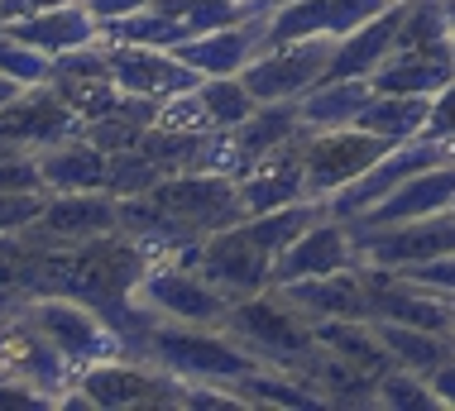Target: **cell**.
Instances as JSON below:
<instances>
[{"label": "cell", "mask_w": 455, "mask_h": 411, "mask_svg": "<svg viewBox=\"0 0 455 411\" xmlns=\"http://www.w3.org/2000/svg\"><path fill=\"white\" fill-rule=\"evenodd\" d=\"M134 354L149 359L154 368L173 373L178 383H230V388L264 364L226 326H188V320H164V316L144 330Z\"/></svg>", "instance_id": "1"}, {"label": "cell", "mask_w": 455, "mask_h": 411, "mask_svg": "<svg viewBox=\"0 0 455 411\" xmlns=\"http://www.w3.org/2000/svg\"><path fill=\"white\" fill-rule=\"evenodd\" d=\"M220 326L235 335L250 354H259L264 364H274V368H298L302 373V364L316 354L312 320H307L278 288L230 302L226 316H220Z\"/></svg>", "instance_id": "2"}, {"label": "cell", "mask_w": 455, "mask_h": 411, "mask_svg": "<svg viewBox=\"0 0 455 411\" xmlns=\"http://www.w3.org/2000/svg\"><path fill=\"white\" fill-rule=\"evenodd\" d=\"M388 139L360 130V124H336V130H307L302 134V172H307V196L331 202L340 186L364 178L379 158L388 154Z\"/></svg>", "instance_id": "3"}, {"label": "cell", "mask_w": 455, "mask_h": 411, "mask_svg": "<svg viewBox=\"0 0 455 411\" xmlns=\"http://www.w3.org/2000/svg\"><path fill=\"white\" fill-rule=\"evenodd\" d=\"M20 316L29 320V326H39L48 340L72 359V368H87L96 359L125 354V344L110 330V320L92 302H77V296H24Z\"/></svg>", "instance_id": "4"}, {"label": "cell", "mask_w": 455, "mask_h": 411, "mask_svg": "<svg viewBox=\"0 0 455 411\" xmlns=\"http://www.w3.org/2000/svg\"><path fill=\"white\" fill-rule=\"evenodd\" d=\"M149 196L192 234V240H206V234H216L226 225H240L244 220L240 186L230 178H216V172H202V168L173 172V178H164Z\"/></svg>", "instance_id": "5"}, {"label": "cell", "mask_w": 455, "mask_h": 411, "mask_svg": "<svg viewBox=\"0 0 455 411\" xmlns=\"http://www.w3.org/2000/svg\"><path fill=\"white\" fill-rule=\"evenodd\" d=\"M336 39H292V43H268L250 67L240 72V82L254 91V101H302L316 82L326 77Z\"/></svg>", "instance_id": "6"}, {"label": "cell", "mask_w": 455, "mask_h": 411, "mask_svg": "<svg viewBox=\"0 0 455 411\" xmlns=\"http://www.w3.org/2000/svg\"><path fill=\"white\" fill-rule=\"evenodd\" d=\"M134 296H140L154 316L188 320V326H220V316H226V306H230L226 292H216L202 273L178 264V258H158V264L144 268Z\"/></svg>", "instance_id": "7"}, {"label": "cell", "mask_w": 455, "mask_h": 411, "mask_svg": "<svg viewBox=\"0 0 455 411\" xmlns=\"http://www.w3.org/2000/svg\"><path fill=\"white\" fill-rule=\"evenodd\" d=\"M446 158H451V148L436 144V139H427V134H422V139H408V144H393L388 154L364 172V178H355L350 186H340V192L331 196V202H326V216H340V220L364 216L369 206H379L388 192H398L408 178H417L422 168L446 163Z\"/></svg>", "instance_id": "8"}, {"label": "cell", "mask_w": 455, "mask_h": 411, "mask_svg": "<svg viewBox=\"0 0 455 411\" xmlns=\"http://www.w3.org/2000/svg\"><path fill=\"white\" fill-rule=\"evenodd\" d=\"M77 388L92 397L96 411L106 407H144V402H178L182 383L173 373L154 368L149 359H134V354H110L96 359V364L77 368Z\"/></svg>", "instance_id": "9"}, {"label": "cell", "mask_w": 455, "mask_h": 411, "mask_svg": "<svg viewBox=\"0 0 455 411\" xmlns=\"http://www.w3.org/2000/svg\"><path fill=\"white\" fill-rule=\"evenodd\" d=\"M196 273H202L216 292H226L230 302L274 288V258L244 234V225H226V230L206 234L202 254H196Z\"/></svg>", "instance_id": "10"}, {"label": "cell", "mask_w": 455, "mask_h": 411, "mask_svg": "<svg viewBox=\"0 0 455 411\" xmlns=\"http://www.w3.org/2000/svg\"><path fill=\"white\" fill-rule=\"evenodd\" d=\"M87 130V120L77 115L63 91L53 82L48 86H24V91L0 110V144H15V148H48V144H63V139H77Z\"/></svg>", "instance_id": "11"}, {"label": "cell", "mask_w": 455, "mask_h": 411, "mask_svg": "<svg viewBox=\"0 0 455 411\" xmlns=\"http://www.w3.org/2000/svg\"><path fill=\"white\" fill-rule=\"evenodd\" d=\"M0 373L34 383V388L48 392L53 402L72 388V383H77V368H72V359L58 350V344L48 340L39 326H29L20 311H15L10 320H0Z\"/></svg>", "instance_id": "12"}, {"label": "cell", "mask_w": 455, "mask_h": 411, "mask_svg": "<svg viewBox=\"0 0 455 411\" xmlns=\"http://www.w3.org/2000/svg\"><path fill=\"white\" fill-rule=\"evenodd\" d=\"M355 244H360V258L374 268L403 273L412 264H432V258L455 254V210H441V216H427V220H408V225L355 234Z\"/></svg>", "instance_id": "13"}, {"label": "cell", "mask_w": 455, "mask_h": 411, "mask_svg": "<svg viewBox=\"0 0 455 411\" xmlns=\"http://www.w3.org/2000/svg\"><path fill=\"white\" fill-rule=\"evenodd\" d=\"M355 264H364V258H360V244H355L350 220L322 216L274 258V288H288V282H302V278H326V273H340Z\"/></svg>", "instance_id": "14"}, {"label": "cell", "mask_w": 455, "mask_h": 411, "mask_svg": "<svg viewBox=\"0 0 455 411\" xmlns=\"http://www.w3.org/2000/svg\"><path fill=\"white\" fill-rule=\"evenodd\" d=\"M441 210H455V154L436 168H422L417 178L403 182L398 192H388L379 206H369L364 216H355L350 230L369 234V230H388V225H408V220L441 216Z\"/></svg>", "instance_id": "15"}, {"label": "cell", "mask_w": 455, "mask_h": 411, "mask_svg": "<svg viewBox=\"0 0 455 411\" xmlns=\"http://www.w3.org/2000/svg\"><path fill=\"white\" fill-rule=\"evenodd\" d=\"M264 48H268V10L240 20V24H226V29L192 34V39H182L173 53L188 62L192 72H202V77H240Z\"/></svg>", "instance_id": "16"}, {"label": "cell", "mask_w": 455, "mask_h": 411, "mask_svg": "<svg viewBox=\"0 0 455 411\" xmlns=\"http://www.w3.org/2000/svg\"><path fill=\"white\" fill-rule=\"evenodd\" d=\"M106 48H110V82H116L120 91L168 101V96L192 91V86L202 82V72H192L173 48H140V43H106Z\"/></svg>", "instance_id": "17"}, {"label": "cell", "mask_w": 455, "mask_h": 411, "mask_svg": "<svg viewBox=\"0 0 455 411\" xmlns=\"http://www.w3.org/2000/svg\"><path fill=\"white\" fill-rule=\"evenodd\" d=\"M120 230V202L110 192H48L34 234L48 244H82Z\"/></svg>", "instance_id": "18"}, {"label": "cell", "mask_w": 455, "mask_h": 411, "mask_svg": "<svg viewBox=\"0 0 455 411\" xmlns=\"http://www.w3.org/2000/svg\"><path fill=\"white\" fill-rule=\"evenodd\" d=\"M278 292L288 296V302L298 306L307 320H336V316L369 320V278H364V264L326 273V278L288 282V288H278Z\"/></svg>", "instance_id": "19"}, {"label": "cell", "mask_w": 455, "mask_h": 411, "mask_svg": "<svg viewBox=\"0 0 455 411\" xmlns=\"http://www.w3.org/2000/svg\"><path fill=\"white\" fill-rule=\"evenodd\" d=\"M240 206L244 216H264V210L307 202V172H302V139L278 148V154L259 158L250 168V178H240Z\"/></svg>", "instance_id": "20"}, {"label": "cell", "mask_w": 455, "mask_h": 411, "mask_svg": "<svg viewBox=\"0 0 455 411\" xmlns=\"http://www.w3.org/2000/svg\"><path fill=\"white\" fill-rule=\"evenodd\" d=\"M403 10H408V0H393L384 15H374L369 24H360L355 34L336 39V53H331L326 77H374L379 62H384V58L393 53V48H398ZM326 77H322V82H326Z\"/></svg>", "instance_id": "21"}, {"label": "cell", "mask_w": 455, "mask_h": 411, "mask_svg": "<svg viewBox=\"0 0 455 411\" xmlns=\"http://www.w3.org/2000/svg\"><path fill=\"white\" fill-rule=\"evenodd\" d=\"M455 77L451 67V43H422V48H393L379 62L374 91H398V96H436Z\"/></svg>", "instance_id": "22"}, {"label": "cell", "mask_w": 455, "mask_h": 411, "mask_svg": "<svg viewBox=\"0 0 455 411\" xmlns=\"http://www.w3.org/2000/svg\"><path fill=\"white\" fill-rule=\"evenodd\" d=\"M5 29L15 39L44 48L48 58H63L82 43H96L101 39V20L87 10V0H72V5H58V10H44V15H24V20H5Z\"/></svg>", "instance_id": "23"}, {"label": "cell", "mask_w": 455, "mask_h": 411, "mask_svg": "<svg viewBox=\"0 0 455 411\" xmlns=\"http://www.w3.org/2000/svg\"><path fill=\"white\" fill-rule=\"evenodd\" d=\"M39 172L44 192H106L110 154L101 144H92L87 134H77V139L39 148Z\"/></svg>", "instance_id": "24"}, {"label": "cell", "mask_w": 455, "mask_h": 411, "mask_svg": "<svg viewBox=\"0 0 455 411\" xmlns=\"http://www.w3.org/2000/svg\"><path fill=\"white\" fill-rule=\"evenodd\" d=\"M226 134L240 144V154L250 158V163H259V158L278 154V148L298 144L307 134V120H302L298 101H268V106L254 110L244 124H235V130H226Z\"/></svg>", "instance_id": "25"}, {"label": "cell", "mask_w": 455, "mask_h": 411, "mask_svg": "<svg viewBox=\"0 0 455 411\" xmlns=\"http://www.w3.org/2000/svg\"><path fill=\"white\" fill-rule=\"evenodd\" d=\"M312 335L316 344L331 354H340L346 364L374 373V378H384L388 368H398L384 350V340H379L374 320H355V316H336V320H312Z\"/></svg>", "instance_id": "26"}, {"label": "cell", "mask_w": 455, "mask_h": 411, "mask_svg": "<svg viewBox=\"0 0 455 411\" xmlns=\"http://www.w3.org/2000/svg\"><path fill=\"white\" fill-rule=\"evenodd\" d=\"M374 101V82L369 77H326L302 96V120L307 130H336V124H355L364 106Z\"/></svg>", "instance_id": "27"}, {"label": "cell", "mask_w": 455, "mask_h": 411, "mask_svg": "<svg viewBox=\"0 0 455 411\" xmlns=\"http://www.w3.org/2000/svg\"><path fill=\"white\" fill-rule=\"evenodd\" d=\"M302 378L322 392L326 407H374V392H379V378L364 368L346 364L340 354H331L316 344V354L302 364Z\"/></svg>", "instance_id": "28"}, {"label": "cell", "mask_w": 455, "mask_h": 411, "mask_svg": "<svg viewBox=\"0 0 455 411\" xmlns=\"http://www.w3.org/2000/svg\"><path fill=\"white\" fill-rule=\"evenodd\" d=\"M432 120V96H398V91H374V101L364 106V115L355 120L360 130L379 134L388 144H408L427 134Z\"/></svg>", "instance_id": "29"}, {"label": "cell", "mask_w": 455, "mask_h": 411, "mask_svg": "<svg viewBox=\"0 0 455 411\" xmlns=\"http://www.w3.org/2000/svg\"><path fill=\"white\" fill-rule=\"evenodd\" d=\"M374 330H379V340H384V350H388L393 364L422 373V378H432V373L446 364V359H455V335L398 326V320H374Z\"/></svg>", "instance_id": "30"}, {"label": "cell", "mask_w": 455, "mask_h": 411, "mask_svg": "<svg viewBox=\"0 0 455 411\" xmlns=\"http://www.w3.org/2000/svg\"><path fill=\"white\" fill-rule=\"evenodd\" d=\"M322 216H326V202H312V196H307V202H292V206L264 210V216H244L240 225H244V234H250V240L259 244L268 258H278L283 249L298 240L307 225H316Z\"/></svg>", "instance_id": "31"}, {"label": "cell", "mask_w": 455, "mask_h": 411, "mask_svg": "<svg viewBox=\"0 0 455 411\" xmlns=\"http://www.w3.org/2000/svg\"><path fill=\"white\" fill-rule=\"evenodd\" d=\"M101 39L106 43H140V48H178L182 39H192V34L178 15H168V10H158V5H144L125 20H106Z\"/></svg>", "instance_id": "32"}, {"label": "cell", "mask_w": 455, "mask_h": 411, "mask_svg": "<svg viewBox=\"0 0 455 411\" xmlns=\"http://www.w3.org/2000/svg\"><path fill=\"white\" fill-rule=\"evenodd\" d=\"M196 96H202V106H206V115H212L216 134L235 130V124H244L254 110H259L254 91L240 77H202V82H196Z\"/></svg>", "instance_id": "33"}, {"label": "cell", "mask_w": 455, "mask_h": 411, "mask_svg": "<svg viewBox=\"0 0 455 411\" xmlns=\"http://www.w3.org/2000/svg\"><path fill=\"white\" fill-rule=\"evenodd\" d=\"M331 39V0H278L268 10V43L292 39Z\"/></svg>", "instance_id": "34"}, {"label": "cell", "mask_w": 455, "mask_h": 411, "mask_svg": "<svg viewBox=\"0 0 455 411\" xmlns=\"http://www.w3.org/2000/svg\"><path fill=\"white\" fill-rule=\"evenodd\" d=\"M53 67H58V58H48L44 48L15 39V34L0 24V77H10L20 86H48L53 82Z\"/></svg>", "instance_id": "35"}, {"label": "cell", "mask_w": 455, "mask_h": 411, "mask_svg": "<svg viewBox=\"0 0 455 411\" xmlns=\"http://www.w3.org/2000/svg\"><path fill=\"white\" fill-rule=\"evenodd\" d=\"M374 407H384V411H436L441 397H436V388H432V378H422V373H412V368H388L384 378H379Z\"/></svg>", "instance_id": "36"}, {"label": "cell", "mask_w": 455, "mask_h": 411, "mask_svg": "<svg viewBox=\"0 0 455 411\" xmlns=\"http://www.w3.org/2000/svg\"><path fill=\"white\" fill-rule=\"evenodd\" d=\"M164 182V168L154 163L144 148H120V154H110V172H106V192L116 196H144L154 192V186Z\"/></svg>", "instance_id": "37"}, {"label": "cell", "mask_w": 455, "mask_h": 411, "mask_svg": "<svg viewBox=\"0 0 455 411\" xmlns=\"http://www.w3.org/2000/svg\"><path fill=\"white\" fill-rule=\"evenodd\" d=\"M158 124H164V130H182V134H216L212 115H206V106H202V96H196V86H192V91L168 96Z\"/></svg>", "instance_id": "38"}, {"label": "cell", "mask_w": 455, "mask_h": 411, "mask_svg": "<svg viewBox=\"0 0 455 411\" xmlns=\"http://www.w3.org/2000/svg\"><path fill=\"white\" fill-rule=\"evenodd\" d=\"M44 202H48V192H0V234L29 230L39 220Z\"/></svg>", "instance_id": "39"}, {"label": "cell", "mask_w": 455, "mask_h": 411, "mask_svg": "<svg viewBox=\"0 0 455 411\" xmlns=\"http://www.w3.org/2000/svg\"><path fill=\"white\" fill-rule=\"evenodd\" d=\"M393 0H331V39H346L360 24H369L374 15H384Z\"/></svg>", "instance_id": "40"}, {"label": "cell", "mask_w": 455, "mask_h": 411, "mask_svg": "<svg viewBox=\"0 0 455 411\" xmlns=\"http://www.w3.org/2000/svg\"><path fill=\"white\" fill-rule=\"evenodd\" d=\"M427 139L455 148V77L432 96V120H427Z\"/></svg>", "instance_id": "41"}, {"label": "cell", "mask_w": 455, "mask_h": 411, "mask_svg": "<svg viewBox=\"0 0 455 411\" xmlns=\"http://www.w3.org/2000/svg\"><path fill=\"white\" fill-rule=\"evenodd\" d=\"M144 5H154V0H87V10L96 20H125V15H134V10H144Z\"/></svg>", "instance_id": "42"}, {"label": "cell", "mask_w": 455, "mask_h": 411, "mask_svg": "<svg viewBox=\"0 0 455 411\" xmlns=\"http://www.w3.org/2000/svg\"><path fill=\"white\" fill-rule=\"evenodd\" d=\"M58 5H72V0H5L0 24H5V20H24V15H44V10H58Z\"/></svg>", "instance_id": "43"}, {"label": "cell", "mask_w": 455, "mask_h": 411, "mask_svg": "<svg viewBox=\"0 0 455 411\" xmlns=\"http://www.w3.org/2000/svg\"><path fill=\"white\" fill-rule=\"evenodd\" d=\"M432 388H436V397H441V407L455 411V359H446V364L432 373Z\"/></svg>", "instance_id": "44"}, {"label": "cell", "mask_w": 455, "mask_h": 411, "mask_svg": "<svg viewBox=\"0 0 455 411\" xmlns=\"http://www.w3.org/2000/svg\"><path fill=\"white\" fill-rule=\"evenodd\" d=\"M20 306H24V296H20L15 288H5V282H0V320H10Z\"/></svg>", "instance_id": "45"}, {"label": "cell", "mask_w": 455, "mask_h": 411, "mask_svg": "<svg viewBox=\"0 0 455 411\" xmlns=\"http://www.w3.org/2000/svg\"><path fill=\"white\" fill-rule=\"evenodd\" d=\"M20 91H24V86H20V82H10V77H0V110H5L10 101H15V96H20Z\"/></svg>", "instance_id": "46"}, {"label": "cell", "mask_w": 455, "mask_h": 411, "mask_svg": "<svg viewBox=\"0 0 455 411\" xmlns=\"http://www.w3.org/2000/svg\"><path fill=\"white\" fill-rule=\"evenodd\" d=\"M446 15H451V34H455V0H446Z\"/></svg>", "instance_id": "47"}, {"label": "cell", "mask_w": 455, "mask_h": 411, "mask_svg": "<svg viewBox=\"0 0 455 411\" xmlns=\"http://www.w3.org/2000/svg\"><path fill=\"white\" fill-rule=\"evenodd\" d=\"M451 67H455V39H451Z\"/></svg>", "instance_id": "48"}, {"label": "cell", "mask_w": 455, "mask_h": 411, "mask_svg": "<svg viewBox=\"0 0 455 411\" xmlns=\"http://www.w3.org/2000/svg\"><path fill=\"white\" fill-rule=\"evenodd\" d=\"M0 10H5V0H0Z\"/></svg>", "instance_id": "49"}, {"label": "cell", "mask_w": 455, "mask_h": 411, "mask_svg": "<svg viewBox=\"0 0 455 411\" xmlns=\"http://www.w3.org/2000/svg\"><path fill=\"white\" fill-rule=\"evenodd\" d=\"M451 154H455V148H451Z\"/></svg>", "instance_id": "50"}]
</instances>
